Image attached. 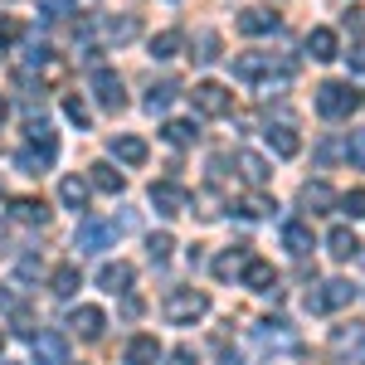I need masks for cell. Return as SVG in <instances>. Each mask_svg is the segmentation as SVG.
I'll return each instance as SVG.
<instances>
[{"mask_svg":"<svg viewBox=\"0 0 365 365\" xmlns=\"http://www.w3.org/2000/svg\"><path fill=\"white\" fill-rule=\"evenodd\" d=\"M220 58V34L215 29H200L195 34V63H215Z\"/></svg>","mask_w":365,"mask_h":365,"instance_id":"f546056e","label":"cell"},{"mask_svg":"<svg viewBox=\"0 0 365 365\" xmlns=\"http://www.w3.org/2000/svg\"><path fill=\"white\" fill-rule=\"evenodd\" d=\"M351 297H356V287H351L346 278H331V282H322V287L307 297V307L312 312H336V307H346Z\"/></svg>","mask_w":365,"mask_h":365,"instance_id":"8992f818","label":"cell"},{"mask_svg":"<svg viewBox=\"0 0 365 365\" xmlns=\"http://www.w3.org/2000/svg\"><path fill=\"white\" fill-rule=\"evenodd\" d=\"M361 103H365L361 88H351V83H322V88H317V113L331 117V122L351 117L356 108H361Z\"/></svg>","mask_w":365,"mask_h":365,"instance_id":"3957f363","label":"cell"},{"mask_svg":"<svg viewBox=\"0 0 365 365\" xmlns=\"http://www.w3.org/2000/svg\"><path fill=\"white\" fill-rule=\"evenodd\" d=\"M39 5H44V15H68V10H73V5H78V0H39Z\"/></svg>","mask_w":365,"mask_h":365,"instance_id":"ab89813d","label":"cell"},{"mask_svg":"<svg viewBox=\"0 0 365 365\" xmlns=\"http://www.w3.org/2000/svg\"><path fill=\"white\" fill-rule=\"evenodd\" d=\"M341 215H351V220H365V190H351V195H341Z\"/></svg>","mask_w":365,"mask_h":365,"instance_id":"d590c367","label":"cell"},{"mask_svg":"<svg viewBox=\"0 0 365 365\" xmlns=\"http://www.w3.org/2000/svg\"><path fill=\"white\" fill-rule=\"evenodd\" d=\"M88 185H93V190H103V195H122V185H127V180H122V170H113L108 161H98V166L88 170Z\"/></svg>","mask_w":365,"mask_h":365,"instance_id":"e0dca14e","label":"cell"},{"mask_svg":"<svg viewBox=\"0 0 365 365\" xmlns=\"http://www.w3.org/2000/svg\"><path fill=\"white\" fill-rule=\"evenodd\" d=\"M25 58H29V63H49V44H29Z\"/></svg>","mask_w":365,"mask_h":365,"instance_id":"b9f144b4","label":"cell"},{"mask_svg":"<svg viewBox=\"0 0 365 365\" xmlns=\"http://www.w3.org/2000/svg\"><path fill=\"white\" fill-rule=\"evenodd\" d=\"M34 361H39V365H63V361H68L63 336H58V331H39V336H34Z\"/></svg>","mask_w":365,"mask_h":365,"instance_id":"4fadbf2b","label":"cell"},{"mask_svg":"<svg viewBox=\"0 0 365 365\" xmlns=\"http://www.w3.org/2000/svg\"><path fill=\"white\" fill-rule=\"evenodd\" d=\"M190 103H195L200 117H229V108H234V93H229L225 83H195V93H190Z\"/></svg>","mask_w":365,"mask_h":365,"instance_id":"277c9868","label":"cell"},{"mask_svg":"<svg viewBox=\"0 0 365 365\" xmlns=\"http://www.w3.org/2000/svg\"><path fill=\"white\" fill-rule=\"evenodd\" d=\"M137 15H122V20H108V39H117V44H127V39H137Z\"/></svg>","mask_w":365,"mask_h":365,"instance_id":"1f68e13d","label":"cell"},{"mask_svg":"<svg viewBox=\"0 0 365 365\" xmlns=\"http://www.w3.org/2000/svg\"><path fill=\"white\" fill-rule=\"evenodd\" d=\"M239 282H244L249 292H278V273H273L268 258H249L244 273H239Z\"/></svg>","mask_w":365,"mask_h":365,"instance_id":"9c48e42d","label":"cell"},{"mask_svg":"<svg viewBox=\"0 0 365 365\" xmlns=\"http://www.w3.org/2000/svg\"><path fill=\"white\" fill-rule=\"evenodd\" d=\"M239 29L244 34H273L278 29V15L273 10H258V5L253 10H239Z\"/></svg>","mask_w":365,"mask_h":365,"instance_id":"d6986e66","label":"cell"},{"mask_svg":"<svg viewBox=\"0 0 365 365\" xmlns=\"http://www.w3.org/2000/svg\"><path fill=\"white\" fill-rule=\"evenodd\" d=\"M331 205H336V195H331L327 180H307V185H302V210L322 215V210H331Z\"/></svg>","mask_w":365,"mask_h":365,"instance_id":"ffe728a7","label":"cell"},{"mask_svg":"<svg viewBox=\"0 0 365 365\" xmlns=\"http://www.w3.org/2000/svg\"><path fill=\"white\" fill-rule=\"evenodd\" d=\"M307 54L317 58V63H327V58H336L341 54V44H336V34L327 25H317V29H307Z\"/></svg>","mask_w":365,"mask_h":365,"instance_id":"5bb4252c","label":"cell"},{"mask_svg":"<svg viewBox=\"0 0 365 365\" xmlns=\"http://www.w3.org/2000/svg\"><path fill=\"white\" fill-rule=\"evenodd\" d=\"M5 117H10V103H5V93H0V122H5Z\"/></svg>","mask_w":365,"mask_h":365,"instance_id":"f6af8a7d","label":"cell"},{"mask_svg":"<svg viewBox=\"0 0 365 365\" xmlns=\"http://www.w3.org/2000/svg\"><path fill=\"white\" fill-rule=\"evenodd\" d=\"M239 170H244V180H249V185H263V180H268V161H263V156H253V151H239Z\"/></svg>","mask_w":365,"mask_h":365,"instance_id":"83f0119b","label":"cell"},{"mask_svg":"<svg viewBox=\"0 0 365 365\" xmlns=\"http://www.w3.org/2000/svg\"><path fill=\"white\" fill-rule=\"evenodd\" d=\"M113 239H117V225H113V220H83V225H78V234H73V249H78V253H103Z\"/></svg>","mask_w":365,"mask_h":365,"instance_id":"5b68a950","label":"cell"},{"mask_svg":"<svg viewBox=\"0 0 365 365\" xmlns=\"http://www.w3.org/2000/svg\"><path fill=\"white\" fill-rule=\"evenodd\" d=\"M0 200H5V195H0Z\"/></svg>","mask_w":365,"mask_h":365,"instance_id":"7dc6e473","label":"cell"},{"mask_svg":"<svg viewBox=\"0 0 365 365\" xmlns=\"http://www.w3.org/2000/svg\"><path fill=\"white\" fill-rule=\"evenodd\" d=\"M268 210H278V205H273V200H263V195L244 200V215H249V220H263V215H268Z\"/></svg>","mask_w":365,"mask_h":365,"instance_id":"74e56055","label":"cell"},{"mask_svg":"<svg viewBox=\"0 0 365 365\" xmlns=\"http://www.w3.org/2000/svg\"><path fill=\"white\" fill-rule=\"evenodd\" d=\"M166 365H195V351H190V346H175L166 356Z\"/></svg>","mask_w":365,"mask_h":365,"instance_id":"60d3db41","label":"cell"},{"mask_svg":"<svg viewBox=\"0 0 365 365\" xmlns=\"http://www.w3.org/2000/svg\"><path fill=\"white\" fill-rule=\"evenodd\" d=\"M282 249L292 253V258H307L312 253V225H302V220L282 225Z\"/></svg>","mask_w":365,"mask_h":365,"instance_id":"9a60e30c","label":"cell"},{"mask_svg":"<svg viewBox=\"0 0 365 365\" xmlns=\"http://www.w3.org/2000/svg\"><path fill=\"white\" fill-rule=\"evenodd\" d=\"M170 249H175V239H170V234H151V239H146V253H151V263H166Z\"/></svg>","mask_w":365,"mask_h":365,"instance_id":"e575fe53","label":"cell"},{"mask_svg":"<svg viewBox=\"0 0 365 365\" xmlns=\"http://www.w3.org/2000/svg\"><path fill=\"white\" fill-rule=\"evenodd\" d=\"M327 249H331V258H356V253H361V239H356L351 229H331V234H327Z\"/></svg>","mask_w":365,"mask_h":365,"instance_id":"484cf974","label":"cell"},{"mask_svg":"<svg viewBox=\"0 0 365 365\" xmlns=\"http://www.w3.org/2000/svg\"><path fill=\"white\" fill-rule=\"evenodd\" d=\"M103 327H108L103 307H73V312H68V331H73V336L98 341V336H103Z\"/></svg>","mask_w":365,"mask_h":365,"instance_id":"30bf717a","label":"cell"},{"mask_svg":"<svg viewBox=\"0 0 365 365\" xmlns=\"http://www.w3.org/2000/svg\"><path fill=\"white\" fill-rule=\"evenodd\" d=\"M170 98H175V83H156L151 93H146V113H166Z\"/></svg>","mask_w":365,"mask_h":365,"instance_id":"836d02e7","label":"cell"},{"mask_svg":"<svg viewBox=\"0 0 365 365\" xmlns=\"http://www.w3.org/2000/svg\"><path fill=\"white\" fill-rule=\"evenodd\" d=\"M15 34H20V25H15V20H0V39H15Z\"/></svg>","mask_w":365,"mask_h":365,"instance_id":"ee69618b","label":"cell"},{"mask_svg":"<svg viewBox=\"0 0 365 365\" xmlns=\"http://www.w3.org/2000/svg\"><path fill=\"white\" fill-rule=\"evenodd\" d=\"M161 137H166L170 146H190L200 132H195V122H166V132H161Z\"/></svg>","mask_w":365,"mask_h":365,"instance_id":"4dcf8cb0","label":"cell"},{"mask_svg":"<svg viewBox=\"0 0 365 365\" xmlns=\"http://www.w3.org/2000/svg\"><path fill=\"white\" fill-rule=\"evenodd\" d=\"M10 215H15L20 225H44V220H49V205L34 200V195H20V200H10Z\"/></svg>","mask_w":365,"mask_h":365,"instance_id":"2e32d148","label":"cell"},{"mask_svg":"<svg viewBox=\"0 0 365 365\" xmlns=\"http://www.w3.org/2000/svg\"><path fill=\"white\" fill-rule=\"evenodd\" d=\"M346 63H351V68H356V73H365V44H356V49H351V54H346Z\"/></svg>","mask_w":365,"mask_h":365,"instance_id":"7bdbcfd3","label":"cell"},{"mask_svg":"<svg viewBox=\"0 0 365 365\" xmlns=\"http://www.w3.org/2000/svg\"><path fill=\"white\" fill-rule=\"evenodd\" d=\"M244 263H249V253L244 249H229L215 258V278H234V273H244Z\"/></svg>","mask_w":365,"mask_h":365,"instance_id":"f1b7e54d","label":"cell"},{"mask_svg":"<svg viewBox=\"0 0 365 365\" xmlns=\"http://www.w3.org/2000/svg\"><path fill=\"white\" fill-rule=\"evenodd\" d=\"M54 156H58V151H44V146H34V151H20V156H15V166L25 170V175H39V170L54 166Z\"/></svg>","mask_w":365,"mask_h":365,"instance_id":"d4e9b609","label":"cell"},{"mask_svg":"<svg viewBox=\"0 0 365 365\" xmlns=\"http://www.w3.org/2000/svg\"><path fill=\"white\" fill-rule=\"evenodd\" d=\"M93 93H98V103L113 108V113L127 108V88H122V78H117L113 68H98V73H93Z\"/></svg>","mask_w":365,"mask_h":365,"instance_id":"ba28073f","label":"cell"},{"mask_svg":"<svg viewBox=\"0 0 365 365\" xmlns=\"http://www.w3.org/2000/svg\"><path fill=\"white\" fill-rule=\"evenodd\" d=\"M151 205H156V215H166V220H170V215H180V210L190 205V195H185L175 180H161V185H151Z\"/></svg>","mask_w":365,"mask_h":365,"instance_id":"8fae6325","label":"cell"},{"mask_svg":"<svg viewBox=\"0 0 365 365\" xmlns=\"http://www.w3.org/2000/svg\"><path fill=\"white\" fill-rule=\"evenodd\" d=\"M49 287H54L58 297H73V292L83 287V273H78V263H63V268H54V278H49Z\"/></svg>","mask_w":365,"mask_h":365,"instance_id":"cb8c5ba5","label":"cell"},{"mask_svg":"<svg viewBox=\"0 0 365 365\" xmlns=\"http://www.w3.org/2000/svg\"><path fill=\"white\" fill-rule=\"evenodd\" d=\"M175 54H180V29H161V34L151 39V58L166 63V58H175Z\"/></svg>","mask_w":365,"mask_h":365,"instance_id":"4316f807","label":"cell"},{"mask_svg":"<svg viewBox=\"0 0 365 365\" xmlns=\"http://www.w3.org/2000/svg\"><path fill=\"white\" fill-rule=\"evenodd\" d=\"M346 156H351V166L365 170V127L361 132H351V141H346Z\"/></svg>","mask_w":365,"mask_h":365,"instance_id":"8d00e7d4","label":"cell"},{"mask_svg":"<svg viewBox=\"0 0 365 365\" xmlns=\"http://www.w3.org/2000/svg\"><path fill=\"white\" fill-rule=\"evenodd\" d=\"M273 73L287 83V78H292V63H287V58H273V54H239V58H234V78L249 83V88L253 83H268Z\"/></svg>","mask_w":365,"mask_h":365,"instance_id":"6da1fadb","label":"cell"},{"mask_svg":"<svg viewBox=\"0 0 365 365\" xmlns=\"http://www.w3.org/2000/svg\"><path fill=\"white\" fill-rule=\"evenodd\" d=\"M63 117H68V122H73V127H93V113H88V103L83 98H63Z\"/></svg>","mask_w":365,"mask_h":365,"instance_id":"d6a6232c","label":"cell"},{"mask_svg":"<svg viewBox=\"0 0 365 365\" xmlns=\"http://www.w3.org/2000/svg\"><path fill=\"white\" fill-rule=\"evenodd\" d=\"M263 137H268V146H273L278 156H297V151H302V141H297V132H292L287 122H278V127H268Z\"/></svg>","mask_w":365,"mask_h":365,"instance_id":"7402d4cb","label":"cell"},{"mask_svg":"<svg viewBox=\"0 0 365 365\" xmlns=\"http://www.w3.org/2000/svg\"><path fill=\"white\" fill-rule=\"evenodd\" d=\"M331 351H336L341 361L361 365L365 361V327H356V322H351V327H336V331H331Z\"/></svg>","mask_w":365,"mask_h":365,"instance_id":"52a82bcc","label":"cell"},{"mask_svg":"<svg viewBox=\"0 0 365 365\" xmlns=\"http://www.w3.org/2000/svg\"><path fill=\"white\" fill-rule=\"evenodd\" d=\"M166 322L170 327H195L200 317L210 312V297L205 292H195V287H175V292H166Z\"/></svg>","mask_w":365,"mask_h":365,"instance_id":"7a4b0ae2","label":"cell"},{"mask_svg":"<svg viewBox=\"0 0 365 365\" xmlns=\"http://www.w3.org/2000/svg\"><path fill=\"white\" fill-rule=\"evenodd\" d=\"M0 341H5V336H0Z\"/></svg>","mask_w":365,"mask_h":365,"instance_id":"c3c4849f","label":"cell"},{"mask_svg":"<svg viewBox=\"0 0 365 365\" xmlns=\"http://www.w3.org/2000/svg\"><path fill=\"white\" fill-rule=\"evenodd\" d=\"M0 365H15V361H0Z\"/></svg>","mask_w":365,"mask_h":365,"instance_id":"bcb514c9","label":"cell"},{"mask_svg":"<svg viewBox=\"0 0 365 365\" xmlns=\"http://www.w3.org/2000/svg\"><path fill=\"white\" fill-rule=\"evenodd\" d=\"M58 200H63V210H88V180H78V175H63L58 180Z\"/></svg>","mask_w":365,"mask_h":365,"instance_id":"ac0fdd59","label":"cell"},{"mask_svg":"<svg viewBox=\"0 0 365 365\" xmlns=\"http://www.w3.org/2000/svg\"><path fill=\"white\" fill-rule=\"evenodd\" d=\"M113 156L122 161V166H141L151 151H146V141H141V137H113Z\"/></svg>","mask_w":365,"mask_h":365,"instance_id":"44dd1931","label":"cell"},{"mask_svg":"<svg viewBox=\"0 0 365 365\" xmlns=\"http://www.w3.org/2000/svg\"><path fill=\"white\" fill-rule=\"evenodd\" d=\"M346 29H351V34H365V5H351V10H346Z\"/></svg>","mask_w":365,"mask_h":365,"instance_id":"f35d334b","label":"cell"},{"mask_svg":"<svg viewBox=\"0 0 365 365\" xmlns=\"http://www.w3.org/2000/svg\"><path fill=\"white\" fill-rule=\"evenodd\" d=\"M132 278H137V273H132V263H103V268H98V287H103V292H132Z\"/></svg>","mask_w":365,"mask_h":365,"instance_id":"7c38bea8","label":"cell"},{"mask_svg":"<svg viewBox=\"0 0 365 365\" xmlns=\"http://www.w3.org/2000/svg\"><path fill=\"white\" fill-rule=\"evenodd\" d=\"M156 356H161L156 336H132L127 341V365H156Z\"/></svg>","mask_w":365,"mask_h":365,"instance_id":"603a6c76","label":"cell"}]
</instances>
